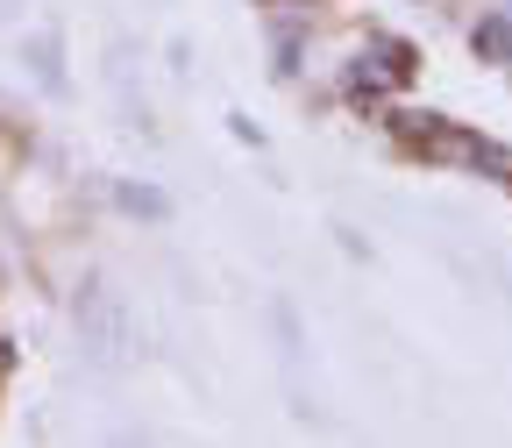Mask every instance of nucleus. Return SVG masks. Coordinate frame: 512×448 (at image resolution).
<instances>
[{
    "instance_id": "7ed1b4c3",
    "label": "nucleus",
    "mask_w": 512,
    "mask_h": 448,
    "mask_svg": "<svg viewBox=\"0 0 512 448\" xmlns=\"http://www.w3.org/2000/svg\"><path fill=\"white\" fill-rule=\"evenodd\" d=\"M470 43H477V57H491V64H512V22H505V15L477 22V29H470Z\"/></svg>"
},
{
    "instance_id": "f03ea898",
    "label": "nucleus",
    "mask_w": 512,
    "mask_h": 448,
    "mask_svg": "<svg viewBox=\"0 0 512 448\" xmlns=\"http://www.w3.org/2000/svg\"><path fill=\"white\" fill-rule=\"evenodd\" d=\"M363 57H377V79H392V86H406V79L420 72V64H413V43H399V36H370Z\"/></svg>"
},
{
    "instance_id": "20e7f679",
    "label": "nucleus",
    "mask_w": 512,
    "mask_h": 448,
    "mask_svg": "<svg viewBox=\"0 0 512 448\" xmlns=\"http://www.w3.org/2000/svg\"><path fill=\"white\" fill-rule=\"evenodd\" d=\"M121 207H128V214H164V192H150V185L136 192V185H128V192H121Z\"/></svg>"
},
{
    "instance_id": "39448f33",
    "label": "nucleus",
    "mask_w": 512,
    "mask_h": 448,
    "mask_svg": "<svg viewBox=\"0 0 512 448\" xmlns=\"http://www.w3.org/2000/svg\"><path fill=\"white\" fill-rule=\"evenodd\" d=\"M15 8H22V0H0V15H15Z\"/></svg>"
},
{
    "instance_id": "0eeeda50",
    "label": "nucleus",
    "mask_w": 512,
    "mask_h": 448,
    "mask_svg": "<svg viewBox=\"0 0 512 448\" xmlns=\"http://www.w3.org/2000/svg\"><path fill=\"white\" fill-rule=\"evenodd\" d=\"M505 22H512V0H505Z\"/></svg>"
},
{
    "instance_id": "423d86ee",
    "label": "nucleus",
    "mask_w": 512,
    "mask_h": 448,
    "mask_svg": "<svg viewBox=\"0 0 512 448\" xmlns=\"http://www.w3.org/2000/svg\"><path fill=\"white\" fill-rule=\"evenodd\" d=\"M8 363H15V356H8V342H0V370H8Z\"/></svg>"
},
{
    "instance_id": "f257e3e1",
    "label": "nucleus",
    "mask_w": 512,
    "mask_h": 448,
    "mask_svg": "<svg viewBox=\"0 0 512 448\" xmlns=\"http://www.w3.org/2000/svg\"><path fill=\"white\" fill-rule=\"evenodd\" d=\"M79 328H86L93 356H121V349H128V306H121L107 285H86V292H79Z\"/></svg>"
}]
</instances>
